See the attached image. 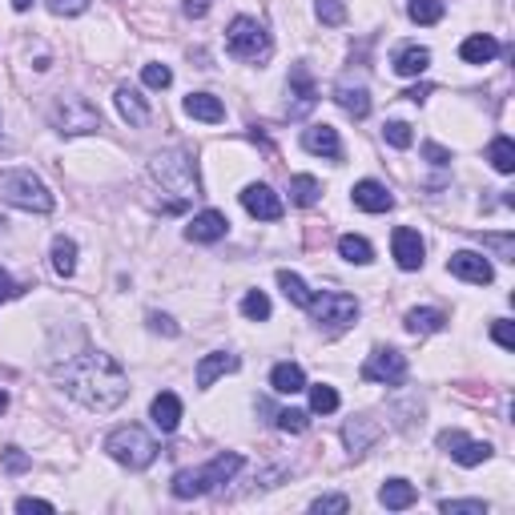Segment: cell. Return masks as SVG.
Segmentation results:
<instances>
[{
  "mask_svg": "<svg viewBox=\"0 0 515 515\" xmlns=\"http://www.w3.org/2000/svg\"><path fill=\"white\" fill-rule=\"evenodd\" d=\"M57 383L65 386L69 399H77L89 410H113L129 399V375L105 350H85V355L69 358L65 367H57Z\"/></svg>",
  "mask_w": 515,
  "mask_h": 515,
  "instance_id": "obj_1",
  "label": "cell"
},
{
  "mask_svg": "<svg viewBox=\"0 0 515 515\" xmlns=\"http://www.w3.org/2000/svg\"><path fill=\"white\" fill-rule=\"evenodd\" d=\"M149 177H153L166 193H174V201L166 206L169 214H177L190 198H201L198 166H193V158L185 153V149H161V153H153V161H149Z\"/></svg>",
  "mask_w": 515,
  "mask_h": 515,
  "instance_id": "obj_2",
  "label": "cell"
},
{
  "mask_svg": "<svg viewBox=\"0 0 515 515\" xmlns=\"http://www.w3.org/2000/svg\"><path fill=\"white\" fill-rule=\"evenodd\" d=\"M238 472H242V455H238V451H222V455H214L206 467H198V472H177L174 475V495L177 499L210 495V491H218L222 483L234 480Z\"/></svg>",
  "mask_w": 515,
  "mask_h": 515,
  "instance_id": "obj_3",
  "label": "cell"
},
{
  "mask_svg": "<svg viewBox=\"0 0 515 515\" xmlns=\"http://www.w3.org/2000/svg\"><path fill=\"white\" fill-rule=\"evenodd\" d=\"M0 201H9V206H17L25 214H49L57 206L49 185L33 169H9V174H0Z\"/></svg>",
  "mask_w": 515,
  "mask_h": 515,
  "instance_id": "obj_4",
  "label": "cell"
},
{
  "mask_svg": "<svg viewBox=\"0 0 515 515\" xmlns=\"http://www.w3.org/2000/svg\"><path fill=\"white\" fill-rule=\"evenodd\" d=\"M105 451H109V459H117L121 467H129V472H145L149 463L158 459V443H153L141 427H133V423L129 427L109 431Z\"/></svg>",
  "mask_w": 515,
  "mask_h": 515,
  "instance_id": "obj_5",
  "label": "cell"
},
{
  "mask_svg": "<svg viewBox=\"0 0 515 515\" xmlns=\"http://www.w3.org/2000/svg\"><path fill=\"white\" fill-rule=\"evenodd\" d=\"M49 121H53L57 133H65V137H77V133H97L101 129V109L89 101V97H57L53 113H49Z\"/></svg>",
  "mask_w": 515,
  "mask_h": 515,
  "instance_id": "obj_6",
  "label": "cell"
},
{
  "mask_svg": "<svg viewBox=\"0 0 515 515\" xmlns=\"http://www.w3.org/2000/svg\"><path fill=\"white\" fill-rule=\"evenodd\" d=\"M226 49L238 61H266L270 57V33L254 17H234L226 28Z\"/></svg>",
  "mask_w": 515,
  "mask_h": 515,
  "instance_id": "obj_7",
  "label": "cell"
},
{
  "mask_svg": "<svg viewBox=\"0 0 515 515\" xmlns=\"http://www.w3.org/2000/svg\"><path fill=\"white\" fill-rule=\"evenodd\" d=\"M310 318H315L318 326H326V331H347V326H355L358 318V298L342 294V290H331V294H315L310 298Z\"/></svg>",
  "mask_w": 515,
  "mask_h": 515,
  "instance_id": "obj_8",
  "label": "cell"
},
{
  "mask_svg": "<svg viewBox=\"0 0 515 515\" xmlns=\"http://www.w3.org/2000/svg\"><path fill=\"white\" fill-rule=\"evenodd\" d=\"M363 383H383V386H399L402 378H407V355L394 347H378L367 355V363H363Z\"/></svg>",
  "mask_w": 515,
  "mask_h": 515,
  "instance_id": "obj_9",
  "label": "cell"
},
{
  "mask_svg": "<svg viewBox=\"0 0 515 515\" xmlns=\"http://www.w3.org/2000/svg\"><path fill=\"white\" fill-rule=\"evenodd\" d=\"M439 447H443V451L459 463V467H480V463L491 459V443L467 439L463 431H443V435H439Z\"/></svg>",
  "mask_w": 515,
  "mask_h": 515,
  "instance_id": "obj_10",
  "label": "cell"
},
{
  "mask_svg": "<svg viewBox=\"0 0 515 515\" xmlns=\"http://www.w3.org/2000/svg\"><path fill=\"white\" fill-rule=\"evenodd\" d=\"M447 270H451L455 278L472 282V286H491V282H495V270H491V262L480 250H455L451 258H447Z\"/></svg>",
  "mask_w": 515,
  "mask_h": 515,
  "instance_id": "obj_11",
  "label": "cell"
},
{
  "mask_svg": "<svg viewBox=\"0 0 515 515\" xmlns=\"http://www.w3.org/2000/svg\"><path fill=\"white\" fill-rule=\"evenodd\" d=\"M315 105H318V85H315V77H310V69H306L302 61L290 65V105H286V113L306 117Z\"/></svg>",
  "mask_w": 515,
  "mask_h": 515,
  "instance_id": "obj_12",
  "label": "cell"
},
{
  "mask_svg": "<svg viewBox=\"0 0 515 515\" xmlns=\"http://www.w3.org/2000/svg\"><path fill=\"white\" fill-rule=\"evenodd\" d=\"M391 254H394V262H399V270H419L423 258H427V246H423L419 230L399 226L391 234Z\"/></svg>",
  "mask_w": 515,
  "mask_h": 515,
  "instance_id": "obj_13",
  "label": "cell"
},
{
  "mask_svg": "<svg viewBox=\"0 0 515 515\" xmlns=\"http://www.w3.org/2000/svg\"><path fill=\"white\" fill-rule=\"evenodd\" d=\"M242 206H246V214H250V218H258V222H278L282 218V198L270 190V185H262V182L246 185V190H242Z\"/></svg>",
  "mask_w": 515,
  "mask_h": 515,
  "instance_id": "obj_14",
  "label": "cell"
},
{
  "mask_svg": "<svg viewBox=\"0 0 515 515\" xmlns=\"http://www.w3.org/2000/svg\"><path fill=\"white\" fill-rule=\"evenodd\" d=\"M230 234V218L222 210H201L198 218L185 226V238L198 246H210V242H222V238Z\"/></svg>",
  "mask_w": 515,
  "mask_h": 515,
  "instance_id": "obj_15",
  "label": "cell"
},
{
  "mask_svg": "<svg viewBox=\"0 0 515 515\" xmlns=\"http://www.w3.org/2000/svg\"><path fill=\"white\" fill-rule=\"evenodd\" d=\"M302 149L306 153H315V158L339 161L342 158L339 129H334V125H310V129H302Z\"/></svg>",
  "mask_w": 515,
  "mask_h": 515,
  "instance_id": "obj_16",
  "label": "cell"
},
{
  "mask_svg": "<svg viewBox=\"0 0 515 515\" xmlns=\"http://www.w3.org/2000/svg\"><path fill=\"white\" fill-rule=\"evenodd\" d=\"M238 367H242V358H238L234 350H210V355H201V363H198V386L206 391V386H214L222 375H234Z\"/></svg>",
  "mask_w": 515,
  "mask_h": 515,
  "instance_id": "obj_17",
  "label": "cell"
},
{
  "mask_svg": "<svg viewBox=\"0 0 515 515\" xmlns=\"http://www.w3.org/2000/svg\"><path fill=\"white\" fill-rule=\"evenodd\" d=\"M355 206L358 210H367V214H386V210H394V198L383 182H371L367 177V182L355 185Z\"/></svg>",
  "mask_w": 515,
  "mask_h": 515,
  "instance_id": "obj_18",
  "label": "cell"
},
{
  "mask_svg": "<svg viewBox=\"0 0 515 515\" xmlns=\"http://www.w3.org/2000/svg\"><path fill=\"white\" fill-rule=\"evenodd\" d=\"M378 435H383V427H378V423L371 419V415H358V419H350L347 427H342V439H347L350 455H363Z\"/></svg>",
  "mask_w": 515,
  "mask_h": 515,
  "instance_id": "obj_19",
  "label": "cell"
},
{
  "mask_svg": "<svg viewBox=\"0 0 515 515\" xmlns=\"http://www.w3.org/2000/svg\"><path fill=\"white\" fill-rule=\"evenodd\" d=\"M459 57L467 65H491L499 57V41L491 33H475V36H467V41L459 44Z\"/></svg>",
  "mask_w": 515,
  "mask_h": 515,
  "instance_id": "obj_20",
  "label": "cell"
},
{
  "mask_svg": "<svg viewBox=\"0 0 515 515\" xmlns=\"http://www.w3.org/2000/svg\"><path fill=\"white\" fill-rule=\"evenodd\" d=\"M185 113H190L193 121H206V125L226 121V105H222L214 93H190L185 97Z\"/></svg>",
  "mask_w": 515,
  "mask_h": 515,
  "instance_id": "obj_21",
  "label": "cell"
},
{
  "mask_svg": "<svg viewBox=\"0 0 515 515\" xmlns=\"http://www.w3.org/2000/svg\"><path fill=\"white\" fill-rule=\"evenodd\" d=\"M334 101H339V109L347 117H355V121H363V117L371 113V93L363 85H347V81H342V85L334 89Z\"/></svg>",
  "mask_w": 515,
  "mask_h": 515,
  "instance_id": "obj_22",
  "label": "cell"
},
{
  "mask_svg": "<svg viewBox=\"0 0 515 515\" xmlns=\"http://www.w3.org/2000/svg\"><path fill=\"white\" fill-rule=\"evenodd\" d=\"M149 415H153V423H158V431H177V423H182V399H177L174 391H161L158 399H153V407H149Z\"/></svg>",
  "mask_w": 515,
  "mask_h": 515,
  "instance_id": "obj_23",
  "label": "cell"
},
{
  "mask_svg": "<svg viewBox=\"0 0 515 515\" xmlns=\"http://www.w3.org/2000/svg\"><path fill=\"white\" fill-rule=\"evenodd\" d=\"M113 101H117V113H121L129 125H149V105H145V97H141L137 89L121 85Z\"/></svg>",
  "mask_w": 515,
  "mask_h": 515,
  "instance_id": "obj_24",
  "label": "cell"
},
{
  "mask_svg": "<svg viewBox=\"0 0 515 515\" xmlns=\"http://www.w3.org/2000/svg\"><path fill=\"white\" fill-rule=\"evenodd\" d=\"M402 326H407L410 334H435V331H443V326H447V315H443V310H435V306H415V310H407Z\"/></svg>",
  "mask_w": 515,
  "mask_h": 515,
  "instance_id": "obj_25",
  "label": "cell"
},
{
  "mask_svg": "<svg viewBox=\"0 0 515 515\" xmlns=\"http://www.w3.org/2000/svg\"><path fill=\"white\" fill-rule=\"evenodd\" d=\"M419 499V491H415V483L407 480H386L383 488H378V503L391 507V511H402V507H410Z\"/></svg>",
  "mask_w": 515,
  "mask_h": 515,
  "instance_id": "obj_26",
  "label": "cell"
},
{
  "mask_svg": "<svg viewBox=\"0 0 515 515\" xmlns=\"http://www.w3.org/2000/svg\"><path fill=\"white\" fill-rule=\"evenodd\" d=\"M270 386L278 394H298L306 391V371L298 367V363H278V367L270 371Z\"/></svg>",
  "mask_w": 515,
  "mask_h": 515,
  "instance_id": "obj_27",
  "label": "cell"
},
{
  "mask_svg": "<svg viewBox=\"0 0 515 515\" xmlns=\"http://www.w3.org/2000/svg\"><path fill=\"white\" fill-rule=\"evenodd\" d=\"M427 65H431V49H423V44H407L394 57V73L399 77H419V73H427Z\"/></svg>",
  "mask_w": 515,
  "mask_h": 515,
  "instance_id": "obj_28",
  "label": "cell"
},
{
  "mask_svg": "<svg viewBox=\"0 0 515 515\" xmlns=\"http://www.w3.org/2000/svg\"><path fill=\"white\" fill-rule=\"evenodd\" d=\"M339 254L347 258L350 266H371L375 262V250H371L367 238H358V234H342L339 238Z\"/></svg>",
  "mask_w": 515,
  "mask_h": 515,
  "instance_id": "obj_29",
  "label": "cell"
},
{
  "mask_svg": "<svg viewBox=\"0 0 515 515\" xmlns=\"http://www.w3.org/2000/svg\"><path fill=\"white\" fill-rule=\"evenodd\" d=\"M318 198H323V185H318V177H310V174L290 177V201H294V206L310 210V206H315Z\"/></svg>",
  "mask_w": 515,
  "mask_h": 515,
  "instance_id": "obj_30",
  "label": "cell"
},
{
  "mask_svg": "<svg viewBox=\"0 0 515 515\" xmlns=\"http://www.w3.org/2000/svg\"><path fill=\"white\" fill-rule=\"evenodd\" d=\"M53 270L61 274V278H73L77 274V242L73 238H53Z\"/></svg>",
  "mask_w": 515,
  "mask_h": 515,
  "instance_id": "obj_31",
  "label": "cell"
},
{
  "mask_svg": "<svg viewBox=\"0 0 515 515\" xmlns=\"http://www.w3.org/2000/svg\"><path fill=\"white\" fill-rule=\"evenodd\" d=\"M488 161L495 174H515V141L511 137H495L488 149Z\"/></svg>",
  "mask_w": 515,
  "mask_h": 515,
  "instance_id": "obj_32",
  "label": "cell"
},
{
  "mask_svg": "<svg viewBox=\"0 0 515 515\" xmlns=\"http://www.w3.org/2000/svg\"><path fill=\"white\" fill-rule=\"evenodd\" d=\"M278 286H282V294H286V302H294V306H310V290H306V282L298 278V274H290V270H278Z\"/></svg>",
  "mask_w": 515,
  "mask_h": 515,
  "instance_id": "obj_33",
  "label": "cell"
},
{
  "mask_svg": "<svg viewBox=\"0 0 515 515\" xmlns=\"http://www.w3.org/2000/svg\"><path fill=\"white\" fill-rule=\"evenodd\" d=\"M310 410H315V415H334V410H339V391L326 383L310 386Z\"/></svg>",
  "mask_w": 515,
  "mask_h": 515,
  "instance_id": "obj_34",
  "label": "cell"
},
{
  "mask_svg": "<svg viewBox=\"0 0 515 515\" xmlns=\"http://www.w3.org/2000/svg\"><path fill=\"white\" fill-rule=\"evenodd\" d=\"M407 12L415 25H435V20H443V0H410Z\"/></svg>",
  "mask_w": 515,
  "mask_h": 515,
  "instance_id": "obj_35",
  "label": "cell"
},
{
  "mask_svg": "<svg viewBox=\"0 0 515 515\" xmlns=\"http://www.w3.org/2000/svg\"><path fill=\"white\" fill-rule=\"evenodd\" d=\"M242 315L250 318V323H266V318H270V298H266L262 290H250V294L242 298Z\"/></svg>",
  "mask_w": 515,
  "mask_h": 515,
  "instance_id": "obj_36",
  "label": "cell"
},
{
  "mask_svg": "<svg viewBox=\"0 0 515 515\" xmlns=\"http://www.w3.org/2000/svg\"><path fill=\"white\" fill-rule=\"evenodd\" d=\"M274 423H278V431H286V435H302L306 427H310V415H306V410H278V415H274Z\"/></svg>",
  "mask_w": 515,
  "mask_h": 515,
  "instance_id": "obj_37",
  "label": "cell"
},
{
  "mask_svg": "<svg viewBox=\"0 0 515 515\" xmlns=\"http://www.w3.org/2000/svg\"><path fill=\"white\" fill-rule=\"evenodd\" d=\"M439 511L443 515H488V503L483 499H443Z\"/></svg>",
  "mask_w": 515,
  "mask_h": 515,
  "instance_id": "obj_38",
  "label": "cell"
},
{
  "mask_svg": "<svg viewBox=\"0 0 515 515\" xmlns=\"http://www.w3.org/2000/svg\"><path fill=\"white\" fill-rule=\"evenodd\" d=\"M483 246L495 250L499 262H515V234H483Z\"/></svg>",
  "mask_w": 515,
  "mask_h": 515,
  "instance_id": "obj_39",
  "label": "cell"
},
{
  "mask_svg": "<svg viewBox=\"0 0 515 515\" xmlns=\"http://www.w3.org/2000/svg\"><path fill=\"white\" fill-rule=\"evenodd\" d=\"M315 12H318V20L331 28H339L342 20H347V4H342V0H318Z\"/></svg>",
  "mask_w": 515,
  "mask_h": 515,
  "instance_id": "obj_40",
  "label": "cell"
},
{
  "mask_svg": "<svg viewBox=\"0 0 515 515\" xmlns=\"http://www.w3.org/2000/svg\"><path fill=\"white\" fill-rule=\"evenodd\" d=\"M383 137H386V145H394V149H410L415 133H410V125H407V121H386Z\"/></svg>",
  "mask_w": 515,
  "mask_h": 515,
  "instance_id": "obj_41",
  "label": "cell"
},
{
  "mask_svg": "<svg viewBox=\"0 0 515 515\" xmlns=\"http://www.w3.org/2000/svg\"><path fill=\"white\" fill-rule=\"evenodd\" d=\"M141 81H145L149 89H169L174 85V73H169V65H145V69H141Z\"/></svg>",
  "mask_w": 515,
  "mask_h": 515,
  "instance_id": "obj_42",
  "label": "cell"
},
{
  "mask_svg": "<svg viewBox=\"0 0 515 515\" xmlns=\"http://www.w3.org/2000/svg\"><path fill=\"white\" fill-rule=\"evenodd\" d=\"M53 17H81L89 9V0H44Z\"/></svg>",
  "mask_w": 515,
  "mask_h": 515,
  "instance_id": "obj_43",
  "label": "cell"
},
{
  "mask_svg": "<svg viewBox=\"0 0 515 515\" xmlns=\"http://www.w3.org/2000/svg\"><path fill=\"white\" fill-rule=\"evenodd\" d=\"M491 339H495L503 350H515V326L507 323V318H495V323H491Z\"/></svg>",
  "mask_w": 515,
  "mask_h": 515,
  "instance_id": "obj_44",
  "label": "cell"
},
{
  "mask_svg": "<svg viewBox=\"0 0 515 515\" xmlns=\"http://www.w3.org/2000/svg\"><path fill=\"white\" fill-rule=\"evenodd\" d=\"M310 511H350V499L347 495H318L315 503H310Z\"/></svg>",
  "mask_w": 515,
  "mask_h": 515,
  "instance_id": "obj_45",
  "label": "cell"
},
{
  "mask_svg": "<svg viewBox=\"0 0 515 515\" xmlns=\"http://www.w3.org/2000/svg\"><path fill=\"white\" fill-rule=\"evenodd\" d=\"M4 467H9V472H28V467H33V459H28L20 447H4Z\"/></svg>",
  "mask_w": 515,
  "mask_h": 515,
  "instance_id": "obj_46",
  "label": "cell"
},
{
  "mask_svg": "<svg viewBox=\"0 0 515 515\" xmlns=\"http://www.w3.org/2000/svg\"><path fill=\"white\" fill-rule=\"evenodd\" d=\"M149 331L169 334V339H174V334L182 331V326H177V323H174V318H169V315H158V310H149Z\"/></svg>",
  "mask_w": 515,
  "mask_h": 515,
  "instance_id": "obj_47",
  "label": "cell"
},
{
  "mask_svg": "<svg viewBox=\"0 0 515 515\" xmlns=\"http://www.w3.org/2000/svg\"><path fill=\"white\" fill-rule=\"evenodd\" d=\"M17 511H20V515H28V511L49 515V511H53V503H49V499H33V495H25V499H17Z\"/></svg>",
  "mask_w": 515,
  "mask_h": 515,
  "instance_id": "obj_48",
  "label": "cell"
},
{
  "mask_svg": "<svg viewBox=\"0 0 515 515\" xmlns=\"http://www.w3.org/2000/svg\"><path fill=\"white\" fill-rule=\"evenodd\" d=\"M25 294V286H20V282H12L9 274L0 270V302H9V298H20Z\"/></svg>",
  "mask_w": 515,
  "mask_h": 515,
  "instance_id": "obj_49",
  "label": "cell"
},
{
  "mask_svg": "<svg viewBox=\"0 0 515 515\" xmlns=\"http://www.w3.org/2000/svg\"><path fill=\"white\" fill-rule=\"evenodd\" d=\"M423 158H427L431 166H447V161H451V153H447L443 145H435V141H427V145H423Z\"/></svg>",
  "mask_w": 515,
  "mask_h": 515,
  "instance_id": "obj_50",
  "label": "cell"
},
{
  "mask_svg": "<svg viewBox=\"0 0 515 515\" xmlns=\"http://www.w3.org/2000/svg\"><path fill=\"white\" fill-rule=\"evenodd\" d=\"M182 12L185 17H206V12H210V0H185Z\"/></svg>",
  "mask_w": 515,
  "mask_h": 515,
  "instance_id": "obj_51",
  "label": "cell"
},
{
  "mask_svg": "<svg viewBox=\"0 0 515 515\" xmlns=\"http://www.w3.org/2000/svg\"><path fill=\"white\" fill-rule=\"evenodd\" d=\"M402 97L419 105V101H427V97H431V85H415V89H407V93H402Z\"/></svg>",
  "mask_w": 515,
  "mask_h": 515,
  "instance_id": "obj_52",
  "label": "cell"
},
{
  "mask_svg": "<svg viewBox=\"0 0 515 515\" xmlns=\"http://www.w3.org/2000/svg\"><path fill=\"white\" fill-rule=\"evenodd\" d=\"M12 9H17V12H28V9H33V0H12Z\"/></svg>",
  "mask_w": 515,
  "mask_h": 515,
  "instance_id": "obj_53",
  "label": "cell"
},
{
  "mask_svg": "<svg viewBox=\"0 0 515 515\" xmlns=\"http://www.w3.org/2000/svg\"><path fill=\"white\" fill-rule=\"evenodd\" d=\"M4 407H9V394H4V391H0V410H4Z\"/></svg>",
  "mask_w": 515,
  "mask_h": 515,
  "instance_id": "obj_54",
  "label": "cell"
}]
</instances>
